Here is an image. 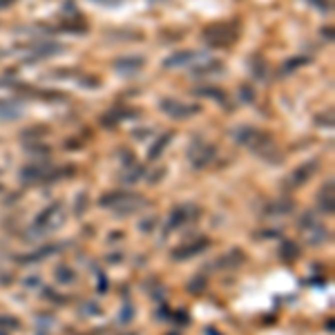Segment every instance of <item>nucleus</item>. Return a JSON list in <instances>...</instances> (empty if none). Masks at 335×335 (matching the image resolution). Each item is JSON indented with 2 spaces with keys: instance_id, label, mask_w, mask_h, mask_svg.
Listing matches in <instances>:
<instances>
[{
  "instance_id": "10",
  "label": "nucleus",
  "mask_w": 335,
  "mask_h": 335,
  "mask_svg": "<svg viewBox=\"0 0 335 335\" xmlns=\"http://www.w3.org/2000/svg\"><path fill=\"white\" fill-rule=\"evenodd\" d=\"M56 214H60V206L58 204H54V206H50V208H45L40 214L36 217V226H47V228H54L56 226Z\"/></svg>"
},
{
  "instance_id": "23",
  "label": "nucleus",
  "mask_w": 335,
  "mask_h": 335,
  "mask_svg": "<svg viewBox=\"0 0 335 335\" xmlns=\"http://www.w3.org/2000/svg\"><path fill=\"white\" fill-rule=\"evenodd\" d=\"M208 335H217V333H214V331H208Z\"/></svg>"
},
{
  "instance_id": "20",
  "label": "nucleus",
  "mask_w": 335,
  "mask_h": 335,
  "mask_svg": "<svg viewBox=\"0 0 335 335\" xmlns=\"http://www.w3.org/2000/svg\"><path fill=\"white\" fill-rule=\"evenodd\" d=\"M310 2H315V4H318V9H322V12H326V9H328L326 0H310Z\"/></svg>"
},
{
  "instance_id": "9",
  "label": "nucleus",
  "mask_w": 335,
  "mask_h": 335,
  "mask_svg": "<svg viewBox=\"0 0 335 335\" xmlns=\"http://www.w3.org/2000/svg\"><path fill=\"white\" fill-rule=\"evenodd\" d=\"M313 172H315V161L313 164H304V166H300L298 170L293 172V174L288 176V184H293L290 188H300L302 184H306V181L313 176Z\"/></svg>"
},
{
  "instance_id": "13",
  "label": "nucleus",
  "mask_w": 335,
  "mask_h": 335,
  "mask_svg": "<svg viewBox=\"0 0 335 335\" xmlns=\"http://www.w3.org/2000/svg\"><path fill=\"white\" fill-rule=\"evenodd\" d=\"M56 52H60L58 45H54V42H40V45H34V56H50V54H56Z\"/></svg>"
},
{
  "instance_id": "8",
  "label": "nucleus",
  "mask_w": 335,
  "mask_h": 335,
  "mask_svg": "<svg viewBox=\"0 0 335 335\" xmlns=\"http://www.w3.org/2000/svg\"><path fill=\"white\" fill-rule=\"evenodd\" d=\"M22 116V108L20 103L16 100L7 98V100H0V121H16V118Z\"/></svg>"
},
{
  "instance_id": "17",
  "label": "nucleus",
  "mask_w": 335,
  "mask_h": 335,
  "mask_svg": "<svg viewBox=\"0 0 335 335\" xmlns=\"http://www.w3.org/2000/svg\"><path fill=\"white\" fill-rule=\"evenodd\" d=\"M308 63V58H304V56H298V58H290L288 63L284 65V72H293L295 67H302V65H306Z\"/></svg>"
},
{
  "instance_id": "7",
  "label": "nucleus",
  "mask_w": 335,
  "mask_h": 335,
  "mask_svg": "<svg viewBox=\"0 0 335 335\" xmlns=\"http://www.w3.org/2000/svg\"><path fill=\"white\" fill-rule=\"evenodd\" d=\"M52 176H54V172H52V168H47V166H27L25 170L20 172V179L27 181V184L45 181V179H52Z\"/></svg>"
},
{
  "instance_id": "19",
  "label": "nucleus",
  "mask_w": 335,
  "mask_h": 335,
  "mask_svg": "<svg viewBox=\"0 0 335 335\" xmlns=\"http://www.w3.org/2000/svg\"><path fill=\"white\" fill-rule=\"evenodd\" d=\"M242 94H244V100H248V103H250V100H252V90L250 88H242Z\"/></svg>"
},
{
  "instance_id": "21",
  "label": "nucleus",
  "mask_w": 335,
  "mask_h": 335,
  "mask_svg": "<svg viewBox=\"0 0 335 335\" xmlns=\"http://www.w3.org/2000/svg\"><path fill=\"white\" fill-rule=\"evenodd\" d=\"M94 2H100V4H118L121 0H94Z\"/></svg>"
},
{
  "instance_id": "1",
  "label": "nucleus",
  "mask_w": 335,
  "mask_h": 335,
  "mask_svg": "<svg viewBox=\"0 0 335 335\" xmlns=\"http://www.w3.org/2000/svg\"><path fill=\"white\" fill-rule=\"evenodd\" d=\"M232 138L237 143H242V146H248L252 152H257L260 156L272 161V154H275V143H272V138L268 136L266 132L255 130V128H250V126H242V128H237V130H232Z\"/></svg>"
},
{
  "instance_id": "4",
  "label": "nucleus",
  "mask_w": 335,
  "mask_h": 335,
  "mask_svg": "<svg viewBox=\"0 0 335 335\" xmlns=\"http://www.w3.org/2000/svg\"><path fill=\"white\" fill-rule=\"evenodd\" d=\"M188 159L192 161L194 168L208 166L210 161L214 159V146H210V143H204V141L192 143V146H190V150H188Z\"/></svg>"
},
{
  "instance_id": "3",
  "label": "nucleus",
  "mask_w": 335,
  "mask_h": 335,
  "mask_svg": "<svg viewBox=\"0 0 335 335\" xmlns=\"http://www.w3.org/2000/svg\"><path fill=\"white\" fill-rule=\"evenodd\" d=\"M159 108L164 110L170 118H188V116H192V114H197L201 110L199 105L181 103V100H176V98H164L159 103Z\"/></svg>"
},
{
  "instance_id": "15",
  "label": "nucleus",
  "mask_w": 335,
  "mask_h": 335,
  "mask_svg": "<svg viewBox=\"0 0 335 335\" xmlns=\"http://www.w3.org/2000/svg\"><path fill=\"white\" fill-rule=\"evenodd\" d=\"M186 219H188V214H186L184 206L174 208L172 210V217H170V228H176V226H181V224H186Z\"/></svg>"
},
{
  "instance_id": "14",
  "label": "nucleus",
  "mask_w": 335,
  "mask_h": 335,
  "mask_svg": "<svg viewBox=\"0 0 335 335\" xmlns=\"http://www.w3.org/2000/svg\"><path fill=\"white\" fill-rule=\"evenodd\" d=\"M197 94H199V96H210V98L219 100V103H226V96H224V92H222V90H217V88H199Z\"/></svg>"
},
{
  "instance_id": "5",
  "label": "nucleus",
  "mask_w": 335,
  "mask_h": 335,
  "mask_svg": "<svg viewBox=\"0 0 335 335\" xmlns=\"http://www.w3.org/2000/svg\"><path fill=\"white\" fill-rule=\"evenodd\" d=\"M112 67H114V72H118L123 76H134L143 67V56H126V58L114 60Z\"/></svg>"
},
{
  "instance_id": "11",
  "label": "nucleus",
  "mask_w": 335,
  "mask_h": 335,
  "mask_svg": "<svg viewBox=\"0 0 335 335\" xmlns=\"http://www.w3.org/2000/svg\"><path fill=\"white\" fill-rule=\"evenodd\" d=\"M206 246H208V242H197V244H190V246H186V248H176L172 255H174L176 260H188V257H192V255H197V252H201Z\"/></svg>"
},
{
  "instance_id": "12",
  "label": "nucleus",
  "mask_w": 335,
  "mask_h": 335,
  "mask_svg": "<svg viewBox=\"0 0 335 335\" xmlns=\"http://www.w3.org/2000/svg\"><path fill=\"white\" fill-rule=\"evenodd\" d=\"M170 138H172V134L168 132V134H164V136L159 138V141L154 143V146L150 148V152H148V156H150V159H159L161 156V152H164V148L168 146V143H170Z\"/></svg>"
},
{
  "instance_id": "18",
  "label": "nucleus",
  "mask_w": 335,
  "mask_h": 335,
  "mask_svg": "<svg viewBox=\"0 0 335 335\" xmlns=\"http://www.w3.org/2000/svg\"><path fill=\"white\" fill-rule=\"evenodd\" d=\"M282 255H298V246H295V244H284Z\"/></svg>"
},
{
  "instance_id": "6",
  "label": "nucleus",
  "mask_w": 335,
  "mask_h": 335,
  "mask_svg": "<svg viewBox=\"0 0 335 335\" xmlns=\"http://www.w3.org/2000/svg\"><path fill=\"white\" fill-rule=\"evenodd\" d=\"M201 52H194V50H186V52H176V54L168 56V58L164 60V67H168V70H172V67H181V65H190L192 60L201 58Z\"/></svg>"
},
{
  "instance_id": "2",
  "label": "nucleus",
  "mask_w": 335,
  "mask_h": 335,
  "mask_svg": "<svg viewBox=\"0 0 335 335\" xmlns=\"http://www.w3.org/2000/svg\"><path fill=\"white\" fill-rule=\"evenodd\" d=\"M237 27L234 25H226V22H214V25L206 27L204 38L210 47H226L237 38Z\"/></svg>"
},
{
  "instance_id": "16",
  "label": "nucleus",
  "mask_w": 335,
  "mask_h": 335,
  "mask_svg": "<svg viewBox=\"0 0 335 335\" xmlns=\"http://www.w3.org/2000/svg\"><path fill=\"white\" fill-rule=\"evenodd\" d=\"M56 280L63 282V284H72V282H74V272H72L70 268L60 266V268H56Z\"/></svg>"
},
{
  "instance_id": "22",
  "label": "nucleus",
  "mask_w": 335,
  "mask_h": 335,
  "mask_svg": "<svg viewBox=\"0 0 335 335\" xmlns=\"http://www.w3.org/2000/svg\"><path fill=\"white\" fill-rule=\"evenodd\" d=\"M12 2H14V0H0V9H2V7H9Z\"/></svg>"
}]
</instances>
